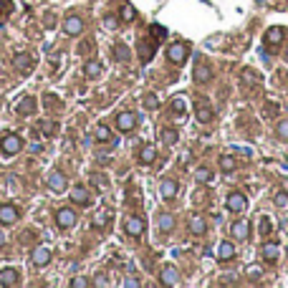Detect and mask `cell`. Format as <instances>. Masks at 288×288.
<instances>
[{
  "label": "cell",
  "mask_w": 288,
  "mask_h": 288,
  "mask_svg": "<svg viewBox=\"0 0 288 288\" xmlns=\"http://www.w3.org/2000/svg\"><path fill=\"white\" fill-rule=\"evenodd\" d=\"M20 149H23V139H20L18 134H5L3 142H0V152H3L5 157H13V154H18Z\"/></svg>",
  "instance_id": "6da1fadb"
},
{
  "label": "cell",
  "mask_w": 288,
  "mask_h": 288,
  "mask_svg": "<svg viewBox=\"0 0 288 288\" xmlns=\"http://www.w3.org/2000/svg\"><path fill=\"white\" fill-rule=\"evenodd\" d=\"M187 56H190V46H187V43H172V46L167 48V58H170L172 63H185Z\"/></svg>",
  "instance_id": "7a4b0ae2"
},
{
  "label": "cell",
  "mask_w": 288,
  "mask_h": 288,
  "mask_svg": "<svg viewBox=\"0 0 288 288\" xmlns=\"http://www.w3.org/2000/svg\"><path fill=\"white\" fill-rule=\"evenodd\" d=\"M134 127H137V114H132V111L116 114V129L119 132H132Z\"/></svg>",
  "instance_id": "3957f363"
},
{
  "label": "cell",
  "mask_w": 288,
  "mask_h": 288,
  "mask_svg": "<svg viewBox=\"0 0 288 288\" xmlns=\"http://www.w3.org/2000/svg\"><path fill=\"white\" fill-rule=\"evenodd\" d=\"M30 261H33V266L43 268V266H48V263H51V251L46 248V245H35L33 253H30Z\"/></svg>",
  "instance_id": "277c9868"
},
{
  "label": "cell",
  "mask_w": 288,
  "mask_h": 288,
  "mask_svg": "<svg viewBox=\"0 0 288 288\" xmlns=\"http://www.w3.org/2000/svg\"><path fill=\"white\" fill-rule=\"evenodd\" d=\"M56 223H58V228L68 230V228L76 225V213H73L71 208H61V210L56 213Z\"/></svg>",
  "instance_id": "5b68a950"
},
{
  "label": "cell",
  "mask_w": 288,
  "mask_h": 288,
  "mask_svg": "<svg viewBox=\"0 0 288 288\" xmlns=\"http://www.w3.org/2000/svg\"><path fill=\"white\" fill-rule=\"evenodd\" d=\"M63 33L66 35H78V33H84V20H81L78 15H68L63 20Z\"/></svg>",
  "instance_id": "8992f818"
},
{
  "label": "cell",
  "mask_w": 288,
  "mask_h": 288,
  "mask_svg": "<svg viewBox=\"0 0 288 288\" xmlns=\"http://www.w3.org/2000/svg\"><path fill=\"white\" fill-rule=\"evenodd\" d=\"M15 220H18L15 205H0V225H13Z\"/></svg>",
  "instance_id": "52a82bcc"
},
{
  "label": "cell",
  "mask_w": 288,
  "mask_h": 288,
  "mask_svg": "<svg viewBox=\"0 0 288 288\" xmlns=\"http://www.w3.org/2000/svg\"><path fill=\"white\" fill-rule=\"evenodd\" d=\"M245 205H248V200H245L243 192H230V195H228V210H233V213H243V210H245Z\"/></svg>",
  "instance_id": "ba28073f"
},
{
  "label": "cell",
  "mask_w": 288,
  "mask_h": 288,
  "mask_svg": "<svg viewBox=\"0 0 288 288\" xmlns=\"http://www.w3.org/2000/svg\"><path fill=\"white\" fill-rule=\"evenodd\" d=\"M162 286H177L180 283V271L175 266H167V268H162V276H159Z\"/></svg>",
  "instance_id": "9c48e42d"
},
{
  "label": "cell",
  "mask_w": 288,
  "mask_h": 288,
  "mask_svg": "<svg viewBox=\"0 0 288 288\" xmlns=\"http://www.w3.org/2000/svg\"><path fill=\"white\" fill-rule=\"evenodd\" d=\"M124 230H127L132 238H139V235H144V220H142V218H127Z\"/></svg>",
  "instance_id": "30bf717a"
},
{
  "label": "cell",
  "mask_w": 288,
  "mask_h": 288,
  "mask_svg": "<svg viewBox=\"0 0 288 288\" xmlns=\"http://www.w3.org/2000/svg\"><path fill=\"white\" fill-rule=\"evenodd\" d=\"M13 68L15 71H30L33 68V56L30 53H15L13 56Z\"/></svg>",
  "instance_id": "8fae6325"
},
{
  "label": "cell",
  "mask_w": 288,
  "mask_h": 288,
  "mask_svg": "<svg viewBox=\"0 0 288 288\" xmlns=\"http://www.w3.org/2000/svg\"><path fill=\"white\" fill-rule=\"evenodd\" d=\"M195 114H197V119L202 121V124L213 121V109H210V104H205V101H197V104H195Z\"/></svg>",
  "instance_id": "7c38bea8"
},
{
  "label": "cell",
  "mask_w": 288,
  "mask_h": 288,
  "mask_svg": "<svg viewBox=\"0 0 288 288\" xmlns=\"http://www.w3.org/2000/svg\"><path fill=\"white\" fill-rule=\"evenodd\" d=\"M283 35H286V30L278 28V25H273V28L266 30V43H268V46H278L281 40H283Z\"/></svg>",
  "instance_id": "4fadbf2b"
},
{
  "label": "cell",
  "mask_w": 288,
  "mask_h": 288,
  "mask_svg": "<svg viewBox=\"0 0 288 288\" xmlns=\"http://www.w3.org/2000/svg\"><path fill=\"white\" fill-rule=\"evenodd\" d=\"M230 233H233L238 240H245V238H248V233H251V225H248V220H238V223H233Z\"/></svg>",
  "instance_id": "5bb4252c"
},
{
  "label": "cell",
  "mask_w": 288,
  "mask_h": 288,
  "mask_svg": "<svg viewBox=\"0 0 288 288\" xmlns=\"http://www.w3.org/2000/svg\"><path fill=\"white\" fill-rule=\"evenodd\" d=\"M190 230H192V235H205V230H208L205 218H202V215H192V218H190Z\"/></svg>",
  "instance_id": "9a60e30c"
},
{
  "label": "cell",
  "mask_w": 288,
  "mask_h": 288,
  "mask_svg": "<svg viewBox=\"0 0 288 288\" xmlns=\"http://www.w3.org/2000/svg\"><path fill=\"white\" fill-rule=\"evenodd\" d=\"M278 253H281L278 243H266V245H263V258H266L268 263H276V261H278Z\"/></svg>",
  "instance_id": "2e32d148"
},
{
  "label": "cell",
  "mask_w": 288,
  "mask_h": 288,
  "mask_svg": "<svg viewBox=\"0 0 288 288\" xmlns=\"http://www.w3.org/2000/svg\"><path fill=\"white\" fill-rule=\"evenodd\" d=\"M48 187L56 190V192H63V190H66V177H63L61 172H51V177H48Z\"/></svg>",
  "instance_id": "e0dca14e"
},
{
  "label": "cell",
  "mask_w": 288,
  "mask_h": 288,
  "mask_svg": "<svg viewBox=\"0 0 288 288\" xmlns=\"http://www.w3.org/2000/svg\"><path fill=\"white\" fill-rule=\"evenodd\" d=\"M195 81H197V84H205V81H210V68L205 66L202 61L195 63Z\"/></svg>",
  "instance_id": "ac0fdd59"
},
{
  "label": "cell",
  "mask_w": 288,
  "mask_h": 288,
  "mask_svg": "<svg viewBox=\"0 0 288 288\" xmlns=\"http://www.w3.org/2000/svg\"><path fill=\"white\" fill-rule=\"evenodd\" d=\"M71 202L73 205H89V192L84 190V187H76V190H71Z\"/></svg>",
  "instance_id": "d6986e66"
},
{
  "label": "cell",
  "mask_w": 288,
  "mask_h": 288,
  "mask_svg": "<svg viewBox=\"0 0 288 288\" xmlns=\"http://www.w3.org/2000/svg\"><path fill=\"white\" fill-rule=\"evenodd\" d=\"M159 195H162V197H175V195H177V182H175V180H162Z\"/></svg>",
  "instance_id": "ffe728a7"
},
{
  "label": "cell",
  "mask_w": 288,
  "mask_h": 288,
  "mask_svg": "<svg viewBox=\"0 0 288 288\" xmlns=\"http://www.w3.org/2000/svg\"><path fill=\"white\" fill-rule=\"evenodd\" d=\"M218 256H220V261H230V258H235V245H233L230 240L220 243V248H218Z\"/></svg>",
  "instance_id": "44dd1931"
},
{
  "label": "cell",
  "mask_w": 288,
  "mask_h": 288,
  "mask_svg": "<svg viewBox=\"0 0 288 288\" xmlns=\"http://www.w3.org/2000/svg\"><path fill=\"white\" fill-rule=\"evenodd\" d=\"M0 283H3V286H15L18 283V271L3 268V271H0Z\"/></svg>",
  "instance_id": "7402d4cb"
},
{
  "label": "cell",
  "mask_w": 288,
  "mask_h": 288,
  "mask_svg": "<svg viewBox=\"0 0 288 288\" xmlns=\"http://www.w3.org/2000/svg\"><path fill=\"white\" fill-rule=\"evenodd\" d=\"M35 111V99L33 96H25L20 104H18V114L20 116H28V114H33Z\"/></svg>",
  "instance_id": "603a6c76"
},
{
  "label": "cell",
  "mask_w": 288,
  "mask_h": 288,
  "mask_svg": "<svg viewBox=\"0 0 288 288\" xmlns=\"http://www.w3.org/2000/svg\"><path fill=\"white\" fill-rule=\"evenodd\" d=\"M101 71H104V66H101L99 61H89V63L84 66V73H86V78H96V76H101Z\"/></svg>",
  "instance_id": "cb8c5ba5"
},
{
  "label": "cell",
  "mask_w": 288,
  "mask_h": 288,
  "mask_svg": "<svg viewBox=\"0 0 288 288\" xmlns=\"http://www.w3.org/2000/svg\"><path fill=\"white\" fill-rule=\"evenodd\" d=\"M139 159H142L144 164H152V162L157 159V149H154L152 144H147V147L142 149V154H139Z\"/></svg>",
  "instance_id": "d4e9b609"
},
{
  "label": "cell",
  "mask_w": 288,
  "mask_h": 288,
  "mask_svg": "<svg viewBox=\"0 0 288 288\" xmlns=\"http://www.w3.org/2000/svg\"><path fill=\"white\" fill-rule=\"evenodd\" d=\"M109 220H111V215L104 210V213H99V215H94V220H91V225L96 228V230H101V228H106L109 225Z\"/></svg>",
  "instance_id": "484cf974"
},
{
  "label": "cell",
  "mask_w": 288,
  "mask_h": 288,
  "mask_svg": "<svg viewBox=\"0 0 288 288\" xmlns=\"http://www.w3.org/2000/svg\"><path fill=\"white\" fill-rule=\"evenodd\" d=\"M159 228H162L164 233H170V230H175V215H170V213H164V215L159 218Z\"/></svg>",
  "instance_id": "4316f807"
},
{
  "label": "cell",
  "mask_w": 288,
  "mask_h": 288,
  "mask_svg": "<svg viewBox=\"0 0 288 288\" xmlns=\"http://www.w3.org/2000/svg\"><path fill=\"white\" fill-rule=\"evenodd\" d=\"M38 132H43L46 137H53L56 134V121H38Z\"/></svg>",
  "instance_id": "83f0119b"
},
{
  "label": "cell",
  "mask_w": 288,
  "mask_h": 288,
  "mask_svg": "<svg viewBox=\"0 0 288 288\" xmlns=\"http://www.w3.org/2000/svg\"><path fill=\"white\" fill-rule=\"evenodd\" d=\"M119 18L124 20V23H132V20L137 18V10H134L132 5H121V10H119Z\"/></svg>",
  "instance_id": "f1b7e54d"
},
{
  "label": "cell",
  "mask_w": 288,
  "mask_h": 288,
  "mask_svg": "<svg viewBox=\"0 0 288 288\" xmlns=\"http://www.w3.org/2000/svg\"><path fill=\"white\" fill-rule=\"evenodd\" d=\"M220 170H223V172H233V170H235V159H233L230 154H223V157H220Z\"/></svg>",
  "instance_id": "f546056e"
},
{
  "label": "cell",
  "mask_w": 288,
  "mask_h": 288,
  "mask_svg": "<svg viewBox=\"0 0 288 288\" xmlns=\"http://www.w3.org/2000/svg\"><path fill=\"white\" fill-rule=\"evenodd\" d=\"M177 139H180V137H177L175 129H162V142H164V144H177Z\"/></svg>",
  "instance_id": "4dcf8cb0"
},
{
  "label": "cell",
  "mask_w": 288,
  "mask_h": 288,
  "mask_svg": "<svg viewBox=\"0 0 288 288\" xmlns=\"http://www.w3.org/2000/svg\"><path fill=\"white\" fill-rule=\"evenodd\" d=\"M114 58H116V61H127V58H129V51H127V46L116 43V46H114Z\"/></svg>",
  "instance_id": "1f68e13d"
},
{
  "label": "cell",
  "mask_w": 288,
  "mask_h": 288,
  "mask_svg": "<svg viewBox=\"0 0 288 288\" xmlns=\"http://www.w3.org/2000/svg\"><path fill=\"white\" fill-rule=\"evenodd\" d=\"M139 51H142V61L147 63V61L152 58V51H154V46H152V43H144V40H142V48H139Z\"/></svg>",
  "instance_id": "d6a6232c"
},
{
  "label": "cell",
  "mask_w": 288,
  "mask_h": 288,
  "mask_svg": "<svg viewBox=\"0 0 288 288\" xmlns=\"http://www.w3.org/2000/svg\"><path fill=\"white\" fill-rule=\"evenodd\" d=\"M273 200H276V205H278L281 210H288V195H286V192H278Z\"/></svg>",
  "instance_id": "836d02e7"
},
{
  "label": "cell",
  "mask_w": 288,
  "mask_h": 288,
  "mask_svg": "<svg viewBox=\"0 0 288 288\" xmlns=\"http://www.w3.org/2000/svg\"><path fill=\"white\" fill-rule=\"evenodd\" d=\"M276 134L281 139H288V119L286 121H278V127H276Z\"/></svg>",
  "instance_id": "e575fe53"
},
{
  "label": "cell",
  "mask_w": 288,
  "mask_h": 288,
  "mask_svg": "<svg viewBox=\"0 0 288 288\" xmlns=\"http://www.w3.org/2000/svg\"><path fill=\"white\" fill-rule=\"evenodd\" d=\"M245 276H248V278H251V281H258V278H261V276H263V271H261V268H258V266H251V268H248V271H245Z\"/></svg>",
  "instance_id": "d590c367"
},
{
  "label": "cell",
  "mask_w": 288,
  "mask_h": 288,
  "mask_svg": "<svg viewBox=\"0 0 288 288\" xmlns=\"http://www.w3.org/2000/svg\"><path fill=\"white\" fill-rule=\"evenodd\" d=\"M71 286H73V288H86V286H89V278L76 276V278H71Z\"/></svg>",
  "instance_id": "8d00e7d4"
},
{
  "label": "cell",
  "mask_w": 288,
  "mask_h": 288,
  "mask_svg": "<svg viewBox=\"0 0 288 288\" xmlns=\"http://www.w3.org/2000/svg\"><path fill=\"white\" fill-rule=\"evenodd\" d=\"M185 109H187V106H185L182 99H172V111H175V114H185Z\"/></svg>",
  "instance_id": "74e56055"
},
{
  "label": "cell",
  "mask_w": 288,
  "mask_h": 288,
  "mask_svg": "<svg viewBox=\"0 0 288 288\" xmlns=\"http://www.w3.org/2000/svg\"><path fill=\"white\" fill-rule=\"evenodd\" d=\"M195 177H197V182H210V177H213V175H210L208 170H200Z\"/></svg>",
  "instance_id": "f35d334b"
},
{
  "label": "cell",
  "mask_w": 288,
  "mask_h": 288,
  "mask_svg": "<svg viewBox=\"0 0 288 288\" xmlns=\"http://www.w3.org/2000/svg\"><path fill=\"white\" fill-rule=\"evenodd\" d=\"M104 25H106V28H116V25H119V18H116V15H106V18H104Z\"/></svg>",
  "instance_id": "ab89813d"
},
{
  "label": "cell",
  "mask_w": 288,
  "mask_h": 288,
  "mask_svg": "<svg viewBox=\"0 0 288 288\" xmlns=\"http://www.w3.org/2000/svg\"><path fill=\"white\" fill-rule=\"evenodd\" d=\"M96 139H99V142H106V139H109V129H106V127H99V129H96Z\"/></svg>",
  "instance_id": "60d3db41"
},
{
  "label": "cell",
  "mask_w": 288,
  "mask_h": 288,
  "mask_svg": "<svg viewBox=\"0 0 288 288\" xmlns=\"http://www.w3.org/2000/svg\"><path fill=\"white\" fill-rule=\"evenodd\" d=\"M144 104H147V109H157V104H159V101H157V96H147V99H144Z\"/></svg>",
  "instance_id": "b9f144b4"
},
{
  "label": "cell",
  "mask_w": 288,
  "mask_h": 288,
  "mask_svg": "<svg viewBox=\"0 0 288 288\" xmlns=\"http://www.w3.org/2000/svg\"><path fill=\"white\" fill-rule=\"evenodd\" d=\"M124 286H127V288H137L139 281H137V278H124Z\"/></svg>",
  "instance_id": "7bdbcfd3"
},
{
  "label": "cell",
  "mask_w": 288,
  "mask_h": 288,
  "mask_svg": "<svg viewBox=\"0 0 288 288\" xmlns=\"http://www.w3.org/2000/svg\"><path fill=\"white\" fill-rule=\"evenodd\" d=\"M106 283H109V281H106V278H104V276H99V278H96V281H94V286H99V288H101V286H106Z\"/></svg>",
  "instance_id": "ee69618b"
},
{
  "label": "cell",
  "mask_w": 288,
  "mask_h": 288,
  "mask_svg": "<svg viewBox=\"0 0 288 288\" xmlns=\"http://www.w3.org/2000/svg\"><path fill=\"white\" fill-rule=\"evenodd\" d=\"M46 104H48V106H56V104H58V99H56V96H48V99H46Z\"/></svg>",
  "instance_id": "f6af8a7d"
},
{
  "label": "cell",
  "mask_w": 288,
  "mask_h": 288,
  "mask_svg": "<svg viewBox=\"0 0 288 288\" xmlns=\"http://www.w3.org/2000/svg\"><path fill=\"white\" fill-rule=\"evenodd\" d=\"M89 48H91V46H89V43H81V46H78V53H86V51H89Z\"/></svg>",
  "instance_id": "bcb514c9"
},
{
  "label": "cell",
  "mask_w": 288,
  "mask_h": 288,
  "mask_svg": "<svg viewBox=\"0 0 288 288\" xmlns=\"http://www.w3.org/2000/svg\"><path fill=\"white\" fill-rule=\"evenodd\" d=\"M5 243H8V238H5V233H3V230H0V248H3Z\"/></svg>",
  "instance_id": "7dc6e473"
},
{
  "label": "cell",
  "mask_w": 288,
  "mask_h": 288,
  "mask_svg": "<svg viewBox=\"0 0 288 288\" xmlns=\"http://www.w3.org/2000/svg\"><path fill=\"white\" fill-rule=\"evenodd\" d=\"M286 61H288V48H286Z\"/></svg>",
  "instance_id": "c3c4849f"
}]
</instances>
